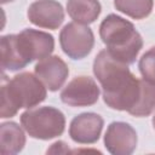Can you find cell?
<instances>
[{
  "label": "cell",
  "instance_id": "obj_14",
  "mask_svg": "<svg viewBox=\"0 0 155 155\" xmlns=\"http://www.w3.org/2000/svg\"><path fill=\"white\" fill-rule=\"evenodd\" d=\"M67 11L74 22L88 25L99 17L102 6L98 0H68Z\"/></svg>",
  "mask_w": 155,
  "mask_h": 155
},
{
  "label": "cell",
  "instance_id": "obj_8",
  "mask_svg": "<svg viewBox=\"0 0 155 155\" xmlns=\"http://www.w3.org/2000/svg\"><path fill=\"white\" fill-rule=\"evenodd\" d=\"M137 132L127 122H111L104 134V147L113 155H130L137 148Z\"/></svg>",
  "mask_w": 155,
  "mask_h": 155
},
{
  "label": "cell",
  "instance_id": "obj_13",
  "mask_svg": "<svg viewBox=\"0 0 155 155\" xmlns=\"http://www.w3.org/2000/svg\"><path fill=\"white\" fill-rule=\"evenodd\" d=\"M25 134L21 126L13 121L0 125V153L2 155H15L23 150Z\"/></svg>",
  "mask_w": 155,
  "mask_h": 155
},
{
  "label": "cell",
  "instance_id": "obj_12",
  "mask_svg": "<svg viewBox=\"0 0 155 155\" xmlns=\"http://www.w3.org/2000/svg\"><path fill=\"white\" fill-rule=\"evenodd\" d=\"M0 50L2 70L17 71L25 68L29 64L19 47L17 34H7L1 36Z\"/></svg>",
  "mask_w": 155,
  "mask_h": 155
},
{
  "label": "cell",
  "instance_id": "obj_19",
  "mask_svg": "<svg viewBox=\"0 0 155 155\" xmlns=\"http://www.w3.org/2000/svg\"><path fill=\"white\" fill-rule=\"evenodd\" d=\"M10 1H13V0H1V4L4 5V4H7V2H10Z\"/></svg>",
  "mask_w": 155,
  "mask_h": 155
},
{
  "label": "cell",
  "instance_id": "obj_2",
  "mask_svg": "<svg viewBox=\"0 0 155 155\" xmlns=\"http://www.w3.org/2000/svg\"><path fill=\"white\" fill-rule=\"evenodd\" d=\"M44 82L29 71L19 73L11 80L2 74L0 117H13L19 109H30L46 99L47 91Z\"/></svg>",
  "mask_w": 155,
  "mask_h": 155
},
{
  "label": "cell",
  "instance_id": "obj_1",
  "mask_svg": "<svg viewBox=\"0 0 155 155\" xmlns=\"http://www.w3.org/2000/svg\"><path fill=\"white\" fill-rule=\"evenodd\" d=\"M93 74L102 86L104 103L130 114L140 96V80L130 71L128 64L113 57L105 48L93 61Z\"/></svg>",
  "mask_w": 155,
  "mask_h": 155
},
{
  "label": "cell",
  "instance_id": "obj_4",
  "mask_svg": "<svg viewBox=\"0 0 155 155\" xmlns=\"http://www.w3.org/2000/svg\"><path fill=\"white\" fill-rule=\"evenodd\" d=\"M21 125L31 138L48 140L63 134L65 117L59 109L53 107L30 108L21 115Z\"/></svg>",
  "mask_w": 155,
  "mask_h": 155
},
{
  "label": "cell",
  "instance_id": "obj_5",
  "mask_svg": "<svg viewBox=\"0 0 155 155\" xmlns=\"http://www.w3.org/2000/svg\"><path fill=\"white\" fill-rule=\"evenodd\" d=\"M59 44L63 52L71 59H82L94 46V35L85 24L70 22L59 33Z\"/></svg>",
  "mask_w": 155,
  "mask_h": 155
},
{
  "label": "cell",
  "instance_id": "obj_10",
  "mask_svg": "<svg viewBox=\"0 0 155 155\" xmlns=\"http://www.w3.org/2000/svg\"><path fill=\"white\" fill-rule=\"evenodd\" d=\"M104 120L96 113H81L76 115L69 126L70 138L79 144H93L102 133Z\"/></svg>",
  "mask_w": 155,
  "mask_h": 155
},
{
  "label": "cell",
  "instance_id": "obj_6",
  "mask_svg": "<svg viewBox=\"0 0 155 155\" xmlns=\"http://www.w3.org/2000/svg\"><path fill=\"white\" fill-rule=\"evenodd\" d=\"M61 101L70 107H90L99 98V87L90 76L74 78L61 92Z\"/></svg>",
  "mask_w": 155,
  "mask_h": 155
},
{
  "label": "cell",
  "instance_id": "obj_17",
  "mask_svg": "<svg viewBox=\"0 0 155 155\" xmlns=\"http://www.w3.org/2000/svg\"><path fill=\"white\" fill-rule=\"evenodd\" d=\"M138 68L143 79L155 85V46L143 53L138 62Z\"/></svg>",
  "mask_w": 155,
  "mask_h": 155
},
{
  "label": "cell",
  "instance_id": "obj_15",
  "mask_svg": "<svg viewBox=\"0 0 155 155\" xmlns=\"http://www.w3.org/2000/svg\"><path fill=\"white\" fill-rule=\"evenodd\" d=\"M114 6L133 19H143L151 13L154 0H114Z\"/></svg>",
  "mask_w": 155,
  "mask_h": 155
},
{
  "label": "cell",
  "instance_id": "obj_18",
  "mask_svg": "<svg viewBox=\"0 0 155 155\" xmlns=\"http://www.w3.org/2000/svg\"><path fill=\"white\" fill-rule=\"evenodd\" d=\"M151 124H153V127H154V130H155V115L153 116V120H151Z\"/></svg>",
  "mask_w": 155,
  "mask_h": 155
},
{
  "label": "cell",
  "instance_id": "obj_3",
  "mask_svg": "<svg viewBox=\"0 0 155 155\" xmlns=\"http://www.w3.org/2000/svg\"><path fill=\"white\" fill-rule=\"evenodd\" d=\"M99 36L107 51L116 59L132 64L143 47V39L133 23L115 15H108L99 25Z\"/></svg>",
  "mask_w": 155,
  "mask_h": 155
},
{
  "label": "cell",
  "instance_id": "obj_16",
  "mask_svg": "<svg viewBox=\"0 0 155 155\" xmlns=\"http://www.w3.org/2000/svg\"><path fill=\"white\" fill-rule=\"evenodd\" d=\"M155 110V85L147 80H140V96L136 107L130 113L137 117L149 116Z\"/></svg>",
  "mask_w": 155,
  "mask_h": 155
},
{
  "label": "cell",
  "instance_id": "obj_11",
  "mask_svg": "<svg viewBox=\"0 0 155 155\" xmlns=\"http://www.w3.org/2000/svg\"><path fill=\"white\" fill-rule=\"evenodd\" d=\"M35 75L44 82L48 91H58L65 82L69 75V68L67 63L58 56H48L40 59L35 68Z\"/></svg>",
  "mask_w": 155,
  "mask_h": 155
},
{
  "label": "cell",
  "instance_id": "obj_9",
  "mask_svg": "<svg viewBox=\"0 0 155 155\" xmlns=\"http://www.w3.org/2000/svg\"><path fill=\"white\" fill-rule=\"evenodd\" d=\"M27 16L34 25L54 30L64 21V10L56 0H36L28 7Z\"/></svg>",
  "mask_w": 155,
  "mask_h": 155
},
{
  "label": "cell",
  "instance_id": "obj_7",
  "mask_svg": "<svg viewBox=\"0 0 155 155\" xmlns=\"http://www.w3.org/2000/svg\"><path fill=\"white\" fill-rule=\"evenodd\" d=\"M17 36L19 47L28 63L36 59H44L54 50V39L46 31L27 28L17 34Z\"/></svg>",
  "mask_w": 155,
  "mask_h": 155
}]
</instances>
